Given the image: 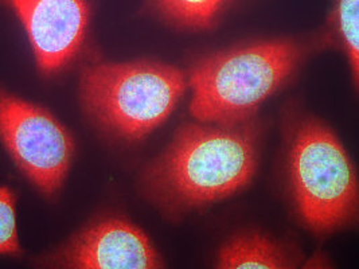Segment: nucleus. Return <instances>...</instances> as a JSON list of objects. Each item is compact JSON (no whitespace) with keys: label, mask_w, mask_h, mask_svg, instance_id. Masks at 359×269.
Returning a JSON list of instances; mask_svg holds the SVG:
<instances>
[{"label":"nucleus","mask_w":359,"mask_h":269,"mask_svg":"<svg viewBox=\"0 0 359 269\" xmlns=\"http://www.w3.org/2000/svg\"><path fill=\"white\" fill-rule=\"evenodd\" d=\"M1 137L18 167L45 195L53 197L65 182L74 142L49 111L1 93Z\"/></svg>","instance_id":"obj_5"},{"label":"nucleus","mask_w":359,"mask_h":269,"mask_svg":"<svg viewBox=\"0 0 359 269\" xmlns=\"http://www.w3.org/2000/svg\"><path fill=\"white\" fill-rule=\"evenodd\" d=\"M290 168L297 210L312 230L332 232L354 217L358 186L353 163L323 124L310 120L297 130Z\"/></svg>","instance_id":"obj_4"},{"label":"nucleus","mask_w":359,"mask_h":269,"mask_svg":"<svg viewBox=\"0 0 359 269\" xmlns=\"http://www.w3.org/2000/svg\"><path fill=\"white\" fill-rule=\"evenodd\" d=\"M224 3L219 0H164L158 1V11L170 22L193 29H210Z\"/></svg>","instance_id":"obj_9"},{"label":"nucleus","mask_w":359,"mask_h":269,"mask_svg":"<svg viewBox=\"0 0 359 269\" xmlns=\"http://www.w3.org/2000/svg\"><path fill=\"white\" fill-rule=\"evenodd\" d=\"M294 267L285 251L262 235H236L219 251L217 268L283 269Z\"/></svg>","instance_id":"obj_8"},{"label":"nucleus","mask_w":359,"mask_h":269,"mask_svg":"<svg viewBox=\"0 0 359 269\" xmlns=\"http://www.w3.org/2000/svg\"><path fill=\"white\" fill-rule=\"evenodd\" d=\"M294 41H262L201 58L191 70V115L201 123L237 125L278 92L300 62Z\"/></svg>","instance_id":"obj_2"},{"label":"nucleus","mask_w":359,"mask_h":269,"mask_svg":"<svg viewBox=\"0 0 359 269\" xmlns=\"http://www.w3.org/2000/svg\"><path fill=\"white\" fill-rule=\"evenodd\" d=\"M255 123L184 124L144 171L148 195L170 212H187L244 188L257 168Z\"/></svg>","instance_id":"obj_1"},{"label":"nucleus","mask_w":359,"mask_h":269,"mask_svg":"<svg viewBox=\"0 0 359 269\" xmlns=\"http://www.w3.org/2000/svg\"><path fill=\"white\" fill-rule=\"evenodd\" d=\"M0 253L20 254V247L18 242L15 195L7 186H3L0 190Z\"/></svg>","instance_id":"obj_11"},{"label":"nucleus","mask_w":359,"mask_h":269,"mask_svg":"<svg viewBox=\"0 0 359 269\" xmlns=\"http://www.w3.org/2000/svg\"><path fill=\"white\" fill-rule=\"evenodd\" d=\"M81 101L108 134L135 142L163 124L186 90L183 71L162 62L100 64L81 73Z\"/></svg>","instance_id":"obj_3"},{"label":"nucleus","mask_w":359,"mask_h":269,"mask_svg":"<svg viewBox=\"0 0 359 269\" xmlns=\"http://www.w3.org/2000/svg\"><path fill=\"white\" fill-rule=\"evenodd\" d=\"M76 269H156L163 264L147 235L128 221L108 219L74 235L53 257Z\"/></svg>","instance_id":"obj_7"},{"label":"nucleus","mask_w":359,"mask_h":269,"mask_svg":"<svg viewBox=\"0 0 359 269\" xmlns=\"http://www.w3.org/2000/svg\"><path fill=\"white\" fill-rule=\"evenodd\" d=\"M335 27L342 38L343 46L347 51L354 81L359 80V1L341 0L334 11Z\"/></svg>","instance_id":"obj_10"},{"label":"nucleus","mask_w":359,"mask_h":269,"mask_svg":"<svg viewBox=\"0 0 359 269\" xmlns=\"http://www.w3.org/2000/svg\"><path fill=\"white\" fill-rule=\"evenodd\" d=\"M10 4L27 32L41 73H57L77 57L89 22L86 1L13 0Z\"/></svg>","instance_id":"obj_6"}]
</instances>
